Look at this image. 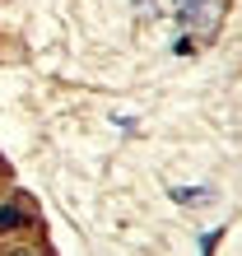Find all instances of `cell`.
Listing matches in <instances>:
<instances>
[{
  "label": "cell",
  "instance_id": "1",
  "mask_svg": "<svg viewBox=\"0 0 242 256\" xmlns=\"http://www.w3.org/2000/svg\"><path fill=\"white\" fill-rule=\"evenodd\" d=\"M219 5H224V0H177V19L186 24V28L214 24L219 19Z\"/></svg>",
  "mask_w": 242,
  "mask_h": 256
},
{
  "label": "cell",
  "instance_id": "2",
  "mask_svg": "<svg viewBox=\"0 0 242 256\" xmlns=\"http://www.w3.org/2000/svg\"><path fill=\"white\" fill-rule=\"evenodd\" d=\"M24 219V210H14V205H0V228H10V224H19Z\"/></svg>",
  "mask_w": 242,
  "mask_h": 256
},
{
  "label": "cell",
  "instance_id": "3",
  "mask_svg": "<svg viewBox=\"0 0 242 256\" xmlns=\"http://www.w3.org/2000/svg\"><path fill=\"white\" fill-rule=\"evenodd\" d=\"M177 200H186V205H196V200H210V191H172Z\"/></svg>",
  "mask_w": 242,
  "mask_h": 256
},
{
  "label": "cell",
  "instance_id": "4",
  "mask_svg": "<svg viewBox=\"0 0 242 256\" xmlns=\"http://www.w3.org/2000/svg\"><path fill=\"white\" fill-rule=\"evenodd\" d=\"M5 256H33V252H24V247H10V252H5Z\"/></svg>",
  "mask_w": 242,
  "mask_h": 256
}]
</instances>
